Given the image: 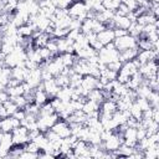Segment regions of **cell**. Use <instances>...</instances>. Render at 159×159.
<instances>
[{"label": "cell", "instance_id": "6da1fadb", "mask_svg": "<svg viewBox=\"0 0 159 159\" xmlns=\"http://www.w3.org/2000/svg\"><path fill=\"white\" fill-rule=\"evenodd\" d=\"M137 42H138V39L130 36L129 34H127L124 36H120V37H116L113 40V43H114V46H116V48L118 51H123V50H127V48L137 47Z\"/></svg>", "mask_w": 159, "mask_h": 159}, {"label": "cell", "instance_id": "7a4b0ae2", "mask_svg": "<svg viewBox=\"0 0 159 159\" xmlns=\"http://www.w3.org/2000/svg\"><path fill=\"white\" fill-rule=\"evenodd\" d=\"M68 15L73 19H78L80 21H83L86 17V12H87V7L86 4L83 1H77V2H72L68 7Z\"/></svg>", "mask_w": 159, "mask_h": 159}, {"label": "cell", "instance_id": "3957f363", "mask_svg": "<svg viewBox=\"0 0 159 159\" xmlns=\"http://www.w3.org/2000/svg\"><path fill=\"white\" fill-rule=\"evenodd\" d=\"M51 129H52L56 134H58L61 138H66V137H68V135L71 134L70 124H68L65 119H58V120L51 127Z\"/></svg>", "mask_w": 159, "mask_h": 159}, {"label": "cell", "instance_id": "277c9868", "mask_svg": "<svg viewBox=\"0 0 159 159\" xmlns=\"http://www.w3.org/2000/svg\"><path fill=\"white\" fill-rule=\"evenodd\" d=\"M138 52H139L138 46H137V47H132V48H127V50H123V51H119L118 60H119L122 63H124V62H127V61H132L133 58L137 57Z\"/></svg>", "mask_w": 159, "mask_h": 159}, {"label": "cell", "instance_id": "5b68a950", "mask_svg": "<svg viewBox=\"0 0 159 159\" xmlns=\"http://www.w3.org/2000/svg\"><path fill=\"white\" fill-rule=\"evenodd\" d=\"M104 143V150L106 152H112V150H117L118 148H119V145L122 144L120 143V139H119V137L117 135V134H112L107 140H104L103 142Z\"/></svg>", "mask_w": 159, "mask_h": 159}, {"label": "cell", "instance_id": "8992f818", "mask_svg": "<svg viewBox=\"0 0 159 159\" xmlns=\"http://www.w3.org/2000/svg\"><path fill=\"white\" fill-rule=\"evenodd\" d=\"M97 40H98L103 46H106L107 43L112 42V41L114 40L113 30H111V29H104L103 31L98 32V34H97Z\"/></svg>", "mask_w": 159, "mask_h": 159}, {"label": "cell", "instance_id": "52a82bcc", "mask_svg": "<svg viewBox=\"0 0 159 159\" xmlns=\"http://www.w3.org/2000/svg\"><path fill=\"white\" fill-rule=\"evenodd\" d=\"M97 81H98V78H96V77H93V76H91V75H84V76L82 77L81 86H82L83 89H86V91L89 92V91H92V89L96 88Z\"/></svg>", "mask_w": 159, "mask_h": 159}, {"label": "cell", "instance_id": "ba28073f", "mask_svg": "<svg viewBox=\"0 0 159 159\" xmlns=\"http://www.w3.org/2000/svg\"><path fill=\"white\" fill-rule=\"evenodd\" d=\"M117 109V103L111 101V99H104L101 106H99V112L101 113H107V114H113Z\"/></svg>", "mask_w": 159, "mask_h": 159}, {"label": "cell", "instance_id": "9c48e42d", "mask_svg": "<svg viewBox=\"0 0 159 159\" xmlns=\"http://www.w3.org/2000/svg\"><path fill=\"white\" fill-rule=\"evenodd\" d=\"M112 20H113L116 27L124 29V30H128V27H129L130 24H132L127 16H120V15H117V14H114V16H113Z\"/></svg>", "mask_w": 159, "mask_h": 159}, {"label": "cell", "instance_id": "30bf717a", "mask_svg": "<svg viewBox=\"0 0 159 159\" xmlns=\"http://www.w3.org/2000/svg\"><path fill=\"white\" fill-rule=\"evenodd\" d=\"M137 71H138V67L134 65V62H133V61H127V62L122 63V67H120V70H119L118 72L130 77V76L134 75Z\"/></svg>", "mask_w": 159, "mask_h": 159}, {"label": "cell", "instance_id": "8fae6325", "mask_svg": "<svg viewBox=\"0 0 159 159\" xmlns=\"http://www.w3.org/2000/svg\"><path fill=\"white\" fill-rule=\"evenodd\" d=\"M87 99H89V101H93V102H96V103L101 104V103L104 101V98H103V94H102V89L94 88V89L89 91V92H88V94H87Z\"/></svg>", "mask_w": 159, "mask_h": 159}, {"label": "cell", "instance_id": "7c38bea8", "mask_svg": "<svg viewBox=\"0 0 159 159\" xmlns=\"http://www.w3.org/2000/svg\"><path fill=\"white\" fill-rule=\"evenodd\" d=\"M34 99H35V103L39 104V106H42V104H45L46 102L50 101L47 93H46L45 91H42V89H36V91H35V97H34Z\"/></svg>", "mask_w": 159, "mask_h": 159}, {"label": "cell", "instance_id": "4fadbf2b", "mask_svg": "<svg viewBox=\"0 0 159 159\" xmlns=\"http://www.w3.org/2000/svg\"><path fill=\"white\" fill-rule=\"evenodd\" d=\"M5 91L7 92V94L10 97H16V96H21L24 94V88H22V84H17L15 87H5Z\"/></svg>", "mask_w": 159, "mask_h": 159}, {"label": "cell", "instance_id": "5bb4252c", "mask_svg": "<svg viewBox=\"0 0 159 159\" xmlns=\"http://www.w3.org/2000/svg\"><path fill=\"white\" fill-rule=\"evenodd\" d=\"M99 106H101V104H98V103H96V102H93V101L87 99V101L83 103L82 111H83L86 114H88V113H91V112H93V111H96V109H99Z\"/></svg>", "mask_w": 159, "mask_h": 159}, {"label": "cell", "instance_id": "9a60e30c", "mask_svg": "<svg viewBox=\"0 0 159 159\" xmlns=\"http://www.w3.org/2000/svg\"><path fill=\"white\" fill-rule=\"evenodd\" d=\"M129 113H130V117L135 118L137 120H140V119H142L143 111L138 107V104H137L135 102H133V103H132V106H130V108H129Z\"/></svg>", "mask_w": 159, "mask_h": 159}, {"label": "cell", "instance_id": "2e32d148", "mask_svg": "<svg viewBox=\"0 0 159 159\" xmlns=\"http://www.w3.org/2000/svg\"><path fill=\"white\" fill-rule=\"evenodd\" d=\"M32 35V29L30 25H22L20 27H17V36L20 37H31Z\"/></svg>", "mask_w": 159, "mask_h": 159}, {"label": "cell", "instance_id": "e0dca14e", "mask_svg": "<svg viewBox=\"0 0 159 159\" xmlns=\"http://www.w3.org/2000/svg\"><path fill=\"white\" fill-rule=\"evenodd\" d=\"M82 75H80V73H76V72H73L71 76H70V87L71 88H76V87H78V86H81V82H82Z\"/></svg>", "mask_w": 159, "mask_h": 159}, {"label": "cell", "instance_id": "ac0fdd59", "mask_svg": "<svg viewBox=\"0 0 159 159\" xmlns=\"http://www.w3.org/2000/svg\"><path fill=\"white\" fill-rule=\"evenodd\" d=\"M53 78H55V82H56V84L58 87H66V86L70 84V76H66V75L60 73V75L55 76Z\"/></svg>", "mask_w": 159, "mask_h": 159}, {"label": "cell", "instance_id": "d6986e66", "mask_svg": "<svg viewBox=\"0 0 159 159\" xmlns=\"http://www.w3.org/2000/svg\"><path fill=\"white\" fill-rule=\"evenodd\" d=\"M0 129L4 132V133H10L12 132V124H11V119H10V116L5 117L1 119V125H0Z\"/></svg>", "mask_w": 159, "mask_h": 159}, {"label": "cell", "instance_id": "ffe728a7", "mask_svg": "<svg viewBox=\"0 0 159 159\" xmlns=\"http://www.w3.org/2000/svg\"><path fill=\"white\" fill-rule=\"evenodd\" d=\"M52 113H55V109H53V107L51 106L50 102H46L45 104L40 106L39 117H40V116H48V114H52Z\"/></svg>", "mask_w": 159, "mask_h": 159}, {"label": "cell", "instance_id": "44dd1931", "mask_svg": "<svg viewBox=\"0 0 159 159\" xmlns=\"http://www.w3.org/2000/svg\"><path fill=\"white\" fill-rule=\"evenodd\" d=\"M2 106H4V108L6 109V112L9 113V116H12V114L19 109V107H17L11 99H9V101H6L5 103H2Z\"/></svg>", "mask_w": 159, "mask_h": 159}, {"label": "cell", "instance_id": "7402d4cb", "mask_svg": "<svg viewBox=\"0 0 159 159\" xmlns=\"http://www.w3.org/2000/svg\"><path fill=\"white\" fill-rule=\"evenodd\" d=\"M10 99H11L19 108H24V107L27 104L26 98H25L24 94H21V96H16V97H10Z\"/></svg>", "mask_w": 159, "mask_h": 159}, {"label": "cell", "instance_id": "603a6c76", "mask_svg": "<svg viewBox=\"0 0 159 159\" xmlns=\"http://www.w3.org/2000/svg\"><path fill=\"white\" fill-rule=\"evenodd\" d=\"M134 102H135V103L138 104V107H139V108H140L142 111H147V109H149V108H152L147 98H142V97H137Z\"/></svg>", "mask_w": 159, "mask_h": 159}, {"label": "cell", "instance_id": "cb8c5ba5", "mask_svg": "<svg viewBox=\"0 0 159 159\" xmlns=\"http://www.w3.org/2000/svg\"><path fill=\"white\" fill-rule=\"evenodd\" d=\"M104 29H106V25H104L103 22H99V21H98V20H96V19H93V20H92V32L98 34V32L103 31Z\"/></svg>", "mask_w": 159, "mask_h": 159}, {"label": "cell", "instance_id": "d4e9b609", "mask_svg": "<svg viewBox=\"0 0 159 159\" xmlns=\"http://www.w3.org/2000/svg\"><path fill=\"white\" fill-rule=\"evenodd\" d=\"M120 67H122V62H120L119 60L113 61V62H109V63L107 65V68H108V70H112V71H116V72H118V71L120 70Z\"/></svg>", "mask_w": 159, "mask_h": 159}, {"label": "cell", "instance_id": "484cf974", "mask_svg": "<svg viewBox=\"0 0 159 159\" xmlns=\"http://www.w3.org/2000/svg\"><path fill=\"white\" fill-rule=\"evenodd\" d=\"M113 34H114V39H116V37H120V36L127 35V34H128V31H127V30H124V29L114 27V29H113Z\"/></svg>", "mask_w": 159, "mask_h": 159}, {"label": "cell", "instance_id": "4316f807", "mask_svg": "<svg viewBox=\"0 0 159 159\" xmlns=\"http://www.w3.org/2000/svg\"><path fill=\"white\" fill-rule=\"evenodd\" d=\"M10 99V96L7 94V92L5 91V89H2L1 92H0V103H5L6 101H9Z\"/></svg>", "mask_w": 159, "mask_h": 159}, {"label": "cell", "instance_id": "83f0119b", "mask_svg": "<svg viewBox=\"0 0 159 159\" xmlns=\"http://www.w3.org/2000/svg\"><path fill=\"white\" fill-rule=\"evenodd\" d=\"M10 119H11V124H12V128H17V127H20V119L15 118L14 116H10Z\"/></svg>", "mask_w": 159, "mask_h": 159}, {"label": "cell", "instance_id": "f1b7e54d", "mask_svg": "<svg viewBox=\"0 0 159 159\" xmlns=\"http://www.w3.org/2000/svg\"><path fill=\"white\" fill-rule=\"evenodd\" d=\"M17 84H20V82L17 81V80H15V78H10L9 80V82H7V84H6V87H15V86H17Z\"/></svg>", "mask_w": 159, "mask_h": 159}, {"label": "cell", "instance_id": "f546056e", "mask_svg": "<svg viewBox=\"0 0 159 159\" xmlns=\"http://www.w3.org/2000/svg\"><path fill=\"white\" fill-rule=\"evenodd\" d=\"M1 42H2V34L0 32V45H1Z\"/></svg>", "mask_w": 159, "mask_h": 159}]
</instances>
